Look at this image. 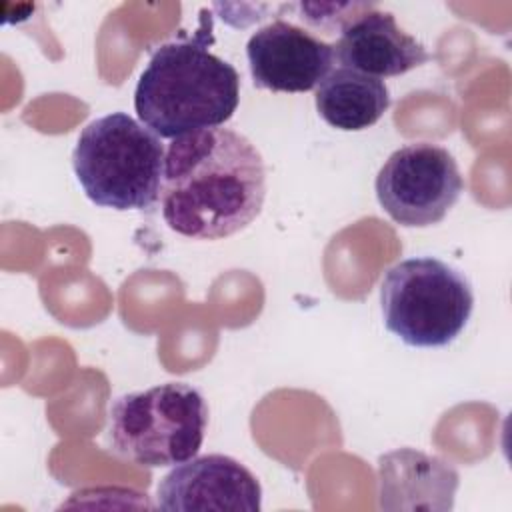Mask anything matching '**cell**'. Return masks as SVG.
<instances>
[{
    "instance_id": "6da1fadb",
    "label": "cell",
    "mask_w": 512,
    "mask_h": 512,
    "mask_svg": "<svg viewBox=\"0 0 512 512\" xmlns=\"http://www.w3.org/2000/svg\"><path fill=\"white\" fill-rule=\"evenodd\" d=\"M266 168L258 148L232 128H204L170 140L160 206L170 230L220 240L244 230L262 210Z\"/></svg>"
},
{
    "instance_id": "7a4b0ae2",
    "label": "cell",
    "mask_w": 512,
    "mask_h": 512,
    "mask_svg": "<svg viewBox=\"0 0 512 512\" xmlns=\"http://www.w3.org/2000/svg\"><path fill=\"white\" fill-rule=\"evenodd\" d=\"M240 102L236 68L202 40L160 44L142 70L134 108L158 138H178L226 124Z\"/></svg>"
},
{
    "instance_id": "3957f363",
    "label": "cell",
    "mask_w": 512,
    "mask_h": 512,
    "mask_svg": "<svg viewBox=\"0 0 512 512\" xmlns=\"http://www.w3.org/2000/svg\"><path fill=\"white\" fill-rule=\"evenodd\" d=\"M164 154L160 138L150 128L126 112H112L80 132L72 168L96 206L146 210L160 198Z\"/></svg>"
},
{
    "instance_id": "277c9868",
    "label": "cell",
    "mask_w": 512,
    "mask_h": 512,
    "mask_svg": "<svg viewBox=\"0 0 512 512\" xmlns=\"http://www.w3.org/2000/svg\"><path fill=\"white\" fill-rule=\"evenodd\" d=\"M208 426L204 396L186 382L128 392L110 404L112 450L138 466L182 464L198 454Z\"/></svg>"
},
{
    "instance_id": "5b68a950",
    "label": "cell",
    "mask_w": 512,
    "mask_h": 512,
    "mask_svg": "<svg viewBox=\"0 0 512 512\" xmlns=\"http://www.w3.org/2000/svg\"><path fill=\"white\" fill-rule=\"evenodd\" d=\"M384 326L414 348H442L466 328L474 292L468 278L434 256L390 266L380 284Z\"/></svg>"
},
{
    "instance_id": "8992f818",
    "label": "cell",
    "mask_w": 512,
    "mask_h": 512,
    "mask_svg": "<svg viewBox=\"0 0 512 512\" xmlns=\"http://www.w3.org/2000/svg\"><path fill=\"white\" fill-rule=\"evenodd\" d=\"M382 210L400 226L438 224L458 202L464 180L454 156L432 142H412L394 150L374 182Z\"/></svg>"
},
{
    "instance_id": "52a82bcc",
    "label": "cell",
    "mask_w": 512,
    "mask_h": 512,
    "mask_svg": "<svg viewBox=\"0 0 512 512\" xmlns=\"http://www.w3.org/2000/svg\"><path fill=\"white\" fill-rule=\"evenodd\" d=\"M246 56L254 86L272 92L314 90L336 60L334 44L282 18L250 36Z\"/></svg>"
},
{
    "instance_id": "ba28073f",
    "label": "cell",
    "mask_w": 512,
    "mask_h": 512,
    "mask_svg": "<svg viewBox=\"0 0 512 512\" xmlns=\"http://www.w3.org/2000/svg\"><path fill=\"white\" fill-rule=\"evenodd\" d=\"M158 508L166 512H258L262 488L256 476L224 454L194 456L176 464L158 484Z\"/></svg>"
},
{
    "instance_id": "9c48e42d",
    "label": "cell",
    "mask_w": 512,
    "mask_h": 512,
    "mask_svg": "<svg viewBox=\"0 0 512 512\" xmlns=\"http://www.w3.org/2000/svg\"><path fill=\"white\" fill-rule=\"evenodd\" d=\"M336 60L368 76H400L430 60L422 42L404 32L392 12L370 6L350 20L334 44Z\"/></svg>"
},
{
    "instance_id": "30bf717a",
    "label": "cell",
    "mask_w": 512,
    "mask_h": 512,
    "mask_svg": "<svg viewBox=\"0 0 512 512\" xmlns=\"http://www.w3.org/2000/svg\"><path fill=\"white\" fill-rule=\"evenodd\" d=\"M378 480L384 510H450L460 484L450 462L414 448L380 456Z\"/></svg>"
},
{
    "instance_id": "8fae6325",
    "label": "cell",
    "mask_w": 512,
    "mask_h": 512,
    "mask_svg": "<svg viewBox=\"0 0 512 512\" xmlns=\"http://www.w3.org/2000/svg\"><path fill=\"white\" fill-rule=\"evenodd\" d=\"M318 114L338 130H364L376 124L390 106V92L382 78L340 66L316 88Z\"/></svg>"
},
{
    "instance_id": "7c38bea8",
    "label": "cell",
    "mask_w": 512,
    "mask_h": 512,
    "mask_svg": "<svg viewBox=\"0 0 512 512\" xmlns=\"http://www.w3.org/2000/svg\"><path fill=\"white\" fill-rule=\"evenodd\" d=\"M374 6L372 2H298L300 20L326 34L342 32L344 26L360 12Z\"/></svg>"
}]
</instances>
